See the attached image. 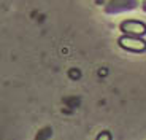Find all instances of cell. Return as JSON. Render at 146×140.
Listing matches in <instances>:
<instances>
[{
	"label": "cell",
	"mask_w": 146,
	"mask_h": 140,
	"mask_svg": "<svg viewBox=\"0 0 146 140\" xmlns=\"http://www.w3.org/2000/svg\"><path fill=\"white\" fill-rule=\"evenodd\" d=\"M122 29L124 30H129L130 33H145L146 32V27L140 22H127V24H122Z\"/></svg>",
	"instance_id": "obj_1"
}]
</instances>
